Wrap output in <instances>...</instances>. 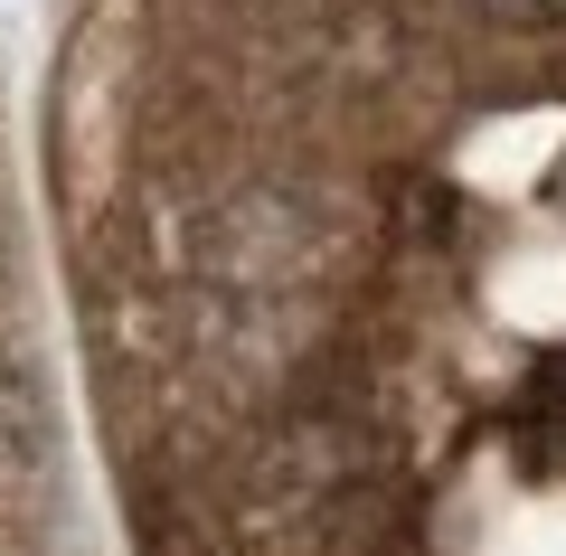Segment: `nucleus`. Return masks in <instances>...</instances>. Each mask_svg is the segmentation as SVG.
<instances>
[{
	"mask_svg": "<svg viewBox=\"0 0 566 556\" xmlns=\"http://www.w3.org/2000/svg\"><path fill=\"white\" fill-rule=\"evenodd\" d=\"M482 20H501V29H557L566 20V0H472Z\"/></svg>",
	"mask_w": 566,
	"mask_h": 556,
	"instance_id": "1",
	"label": "nucleus"
}]
</instances>
